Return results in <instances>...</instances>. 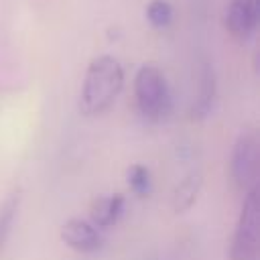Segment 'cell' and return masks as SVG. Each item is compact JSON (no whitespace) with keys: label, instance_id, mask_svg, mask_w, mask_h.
<instances>
[{"label":"cell","instance_id":"cell-3","mask_svg":"<svg viewBox=\"0 0 260 260\" xmlns=\"http://www.w3.org/2000/svg\"><path fill=\"white\" fill-rule=\"evenodd\" d=\"M260 254V189L246 191L230 242V260H258Z\"/></svg>","mask_w":260,"mask_h":260},{"label":"cell","instance_id":"cell-6","mask_svg":"<svg viewBox=\"0 0 260 260\" xmlns=\"http://www.w3.org/2000/svg\"><path fill=\"white\" fill-rule=\"evenodd\" d=\"M61 240L77 252H95L104 244L100 230L91 221L79 217H71L61 225Z\"/></svg>","mask_w":260,"mask_h":260},{"label":"cell","instance_id":"cell-5","mask_svg":"<svg viewBox=\"0 0 260 260\" xmlns=\"http://www.w3.org/2000/svg\"><path fill=\"white\" fill-rule=\"evenodd\" d=\"M258 20H260V0H228L223 12V24L234 39L248 41L256 32Z\"/></svg>","mask_w":260,"mask_h":260},{"label":"cell","instance_id":"cell-9","mask_svg":"<svg viewBox=\"0 0 260 260\" xmlns=\"http://www.w3.org/2000/svg\"><path fill=\"white\" fill-rule=\"evenodd\" d=\"M201 185H203V179H201V173L199 171H191L187 173L175 187L173 191V199H171V205H173V211L175 213H183L187 209L193 207V203L197 201V195L201 191Z\"/></svg>","mask_w":260,"mask_h":260},{"label":"cell","instance_id":"cell-7","mask_svg":"<svg viewBox=\"0 0 260 260\" xmlns=\"http://www.w3.org/2000/svg\"><path fill=\"white\" fill-rule=\"evenodd\" d=\"M215 95H217V81H215V73L213 67L209 63L201 65L199 71V83H197V95L193 100L191 106V120H205L215 104Z\"/></svg>","mask_w":260,"mask_h":260},{"label":"cell","instance_id":"cell-11","mask_svg":"<svg viewBox=\"0 0 260 260\" xmlns=\"http://www.w3.org/2000/svg\"><path fill=\"white\" fill-rule=\"evenodd\" d=\"M128 185L132 189V193H136L138 197H146L152 191V179H150V171L148 167L136 162L128 169Z\"/></svg>","mask_w":260,"mask_h":260},{"label":"cell","instance_id":"cell-12","mask_svg":"<svg viewBox=\"0 0 260 260\" xmlns=\"http://www.w3.org/2000/svg\"><path fill=\"white\" fill-rule=\"evenodd\" d=\"M146 20L152 28H167L173 22V6L167 0H150L146 4Z\"/></svg>","mask_w":260,"mask_h":260},{"label":"cell","instance_id":"cell-10","mask_svg":"<svg viewBox=\"0 0 260 260\" xmlns=\"http://www.w3.org/2000/svg\"><path fill=\"white\" fill-rule=\"evenodd\" d=\"M20 207V189L10 191L2 201H0V252L8 240V234L12 230V223L16 219Z\"/></svg>","mask_w":260,"mask_h":260},{"label":"cell","instance_id":"cell-1","mask_svg":"<svg viewBox=\"0 0 260 260\" xmlns=\"http://www.w3.org/2000/svg\"><path fill=\"white\" fill-rule=\"evenodd\" d=\"M124 87V67L112 55L95 57L85 71L79 91V112L83 116H100L112 108Z\"/></svg>","mask_w":260,"mask_h":260},{"label":"cell","instance_id":"cell-8","mask_svg":"<svg viewBox=\"0 0 260 260\" xmlns=\"http://www.w3.org/2000/svg\"><path fill=\"white\" fill-rule=\"evenodd\" d=\"M124 205L126 199L120 193L114 195H102L98 199H93L89 215H91V223L95 228H112L118 223V219L124 213Z\"/></svg>","mask_w":260,"mask_h":260},{"label":"cell","instance_id":"cell-2","mask_svg":"<svg viewBox=\"0 0 260 260\" xmlns=\"http://www.w3.org/2000/svg\"><path fill=\"white\" fill-rule=\"evenodd\" d=\"M134 98L140 114L150 122L165 120L173 110L171 89L156 65H142L134 75Z\"/></svg>","mask_w":260,"mask_h":260},{"label":"cell","instance_id":"cell-4","mask_svg":"<svg viewBox=\"0 0 260 260\" xmlns=\"http://www.w3.org/2000/svg\"><path fill=\"white\" fill-rule=\"evenodd\" d=\"M258 146H260L258 134L252 128L242 130L234 140L230 152V177L240 191H250L252 187H256L258 162H260Z\"/></svg>","mask_w":260,"mask_h":260}]
</instances>
